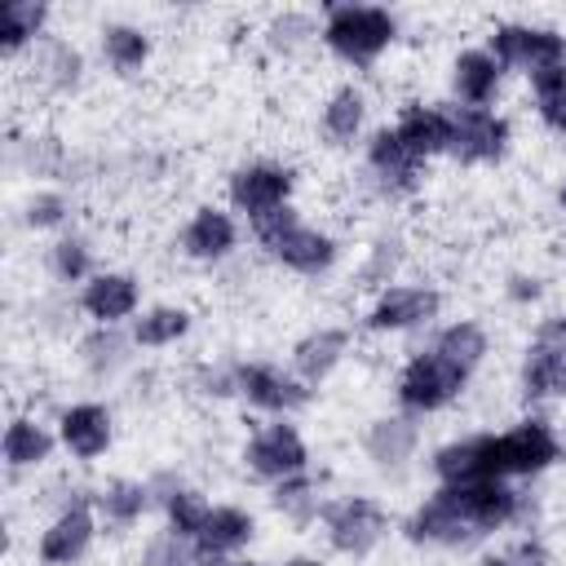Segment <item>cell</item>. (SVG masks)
<instances>
[{
    "mask_svg": "<svg viewBox=\"0 0 566 566\" xmlns=\"http://www.w3.org/2000/svg\"><path fill=\"white\" fill-rule=\"evenodd\" d=\"M531 517V495L513 482H473V486H433L420 495L402 522L398 535L411 548L433 553H460L473 548L509 526H522Z\"/></svg>",
    "mask_w": 566,
    "mask_h": 566,
    "instance_id": "obj_1",
    "label": "cell"
},
{
    "mask_svg": "<svg viewBox=\"0 0 566 566\" xmlns=\"http://www.w3.org/2000/svg\"><path fill=\"white\" fill-rule=\"evenodd\" d=\"M402 40V13L389 4L367 0H332L318 9V49L349 66V71H376Z\"/></svg>",
    "mask_w": 566,
    "mask_h": 566,
    "instance_id": "obj_2",
    "label": "cell"
},
{
    "mask_svg": "<svg viewBox=\"0 0 566 566\" xmlns=\"http://www.w3.org/2000/svg\"><path fill=\"white\" fill-rule=\"evenodd\" d=\"M252 243L270 265L287 270L296 279H327L345 256L340 234L318 221H305L296 203L265 217L261 226H252Z\"/></svg>",
    "mask_w": 566,
    "mask_h": 566,
    "instance_id": "obj_3",
    "label": "cell"
},
{
    "mask_svg": "<svg viewBox=\"0 0 566 566\" xmlns=\"http://www.w3.org/2000/svg\"><path fill=\"white\" fill-rule=\"evenodd\" d=\"M469 385H473V371L460 367L455 358H447L433 340H424L398 363L389 389H394L398 411L424 420V416H442L447 407H455L469 394Z\"/></svg>",
    "mask_w": 566,
    "mask_h": 566,
    "instance_id": "obj_4",
    "label": "cell"
},
{
    "mask_svg": "<svg viewBox=\"0 0 566 566\" xmlns=\"http://www.w3.org/2000/svg\"><path fill=\"white\" fill-rule=\"evenodd\" d=\"M296 190H301V168L279 155H252L226 172V208L239 221H248V230L283 208H292Z\"/></svg>",
    "mask_w": 566,
    "mask_h": 566,
    "instance_id": "obj_5",
    "label": "cell"
},
{
    "mask_svg": "<svg viewBox=\"0 0 566 566\" xmlns=\"http://www.w3.org/2000/svg\"><path fill=\"white\" fill-rule=\"evenodd\" d=\"M491 451H495L500 482H535L566 460V442H562L557 424L539 411H526V416L509 420L504 429H491Z\"/></svg>",
    "mask_w": 566,
    "mask_h": 566,
    "instance_id": "obj_6",
    "label": "cell"
},
{
    "mask_svg": "<svg viewBox=\"0 0 566 566\" xmlns=\"http://www.w3.org/2000/svg\"><path fill=\"white\" fill-rule=\"evenodd\" d=\"M442 287L429 283V279H398L380 292H371V301L363 305L358 314V332L363 336H376V340H389V336H411V332H424L442 318Z\"/></svg>",
    "mask_w": 566,
    "mask_h": 566,
    "instance_id": "obj_7",
    "label": "cell"
},
{
    "mask_svg": "<svg viewBox=\"0 0 566 566\" xmlns=\"http://www.w3.org/2000/svg\"><path fill=\"white\" fill-rule=\"evenodd\" d=\"M318 531H323V544L336 553V557H349V562H363L371 557L389 531H394V513L385 509L380 495L371 491H345L336 500H327L323 517H318Z\"/></svg>",
    "mask_w": 566,
    "mask_h": 566,
    "instance_id": "obj_8",
    "label": "cell"
},
{
    "mask_svg": "<svg viewBox=\"0 0 566 566\" xmlns=\"http://www.w3.org/2000/svg\"><path fill=\"white\" fill-rule=\"evenodd\" d=\"M239 469L261 486H279L296 473H310L314 455L296 420H261L239 442Z\"/></svg>",
    "mask_w": 566,
    "mask_h": 566,
    "instance_id": "obj_9",
    "label": "cell"
},
{
    "mask_svg": "<svg viewBox=\"0 0 566 566\" xmlns=\"http://www.w3.org/2000/svg\"><path fill=\"white\" fill-rule=\"evenodd\" d=\"M102 535V517L93 509V486H75L57 500V509L44 517L31 553L40 566H80Z\"/></svg>",
    "mask_w": 566,
    "mask_h": 566,
    "instance_id": "obj_10",
    "label": "cell"
},
{
    "mask_svg": "<svg viewBox=\"0 0 566 566\" xmlns=\"http://www.w3.org/2000/svg\"><path fill=\"white\" fill-rule=\"evenodd\" d=\"M517 398L539 402H566V310L535 318V332L517 358Z\"/></svg>",
    "mask_w": 566,
    "mask_h": 566,
    "instance_id": "obj_11",
    "label": "cell"
},
{
    "mask_svg": "<svg viewBox=\"0 0 566 566\" xmlns=\"http://www.w3.org/2000/svg\"><path fill=\"white\" fill-rule=\"evenodd\" d=\"M234 398L265 420H292L314 402V389L274 358H234Z\"/></svg>",
    "mask_w": 566,
    "mask_h": 566,
    "instance_id": "obj_12",
    "label": "cell"
},
{
    "mask_svg": "<svg viewBox=\"0 0 566 566\" xmlns=\"http://www.w3.org/2000/svg\"><path fill=\"white\" fill-rule=\"evenodd\" d=\"M358 159H363V172H367L363 181H367V190H371L380 203H407V199H416L420 186H424V168H429V164H420V159L398 142V133L389 128V119L367 133Z\"/></svg>",
    "mask_w": 566,
    "mask_h": 566,
    "instance_id": "obj_13",
    "label": "cell"
},
{
    "mask_svg": "<svg viewBox=\"0 0 566 566\" xmlns=\"http://www.w3.org/2000/svg\"><path fill=\"white\" fill-rule=\"evenodd\" d=\"M451 111V146L447 159L460 168H495L513 150V119L500 106H455Z\"/></svg>",
    "mask_w": 566,
    "mask_h": 566,
    "instance_id": "obj_14",
    "label": "cell"
},
{
    "mask_svg": "<svg viewBox=\"0 0 566 566\" xmlns=\"http://www.w3.org/2000/svg\"><path fill=\"white\" fill-rule=\"evenodd\" d=\"M482 44L500 57L504 71L535 75L553 62L566 57V27L557 22H535V18H500L486 27Z\"/></svg>",
    "mask_w": 566,
    "mask_h": 566,
    "instance_id": "obj_15",
    "label": "cell"
},
{
    "mask_svg": "<svg viewBox=\"0 0 566 566\" xmlns=\"http://www.w3.org/2000/svg\"><path fill=\"white\" fill-rule=\"evenodd\" d=\"M239 243H243V221L226 203H212V199L195 203L186 212L177 239H172L177 256L190 261V265H203V270H217V265L234 261L239 256Z\"/></svg>",
    "mask_w": 566,
    "mask_h": 566,
    "instance_id": "obj_16",
    "label": "cell"
},
{
    "mask_svg": "<svg viewBox=\"0 0 566 566\" xmlns=\"http://www.w3.org/2000/svg\"><path fill=\"white\" fill-rule=\"evenodd\" d=\"M142 274L128 265H102L84 287H75V314L88 327H124L142 314Z\"/></svg>",
    "mask_w": 566,
    "mask_h": 566,
    "instance_id": "obj_17",
    "label": "cell"
},
{
    "mask_svg": "<svg viewBox=\"0 0 566 566\" xmlns=\"http://www.w3.org/2000/svg\"><path fill=\"white\" fill-rule=\"evenodd\" d=\"M53 429H57V447L75 460V464H93L102 455H111L115 447V407L102 402V398H71L57 407L53 416Z\"/></svg>",
    "mask_w": 566,
    "mask_h": 566,
    "instance_id": "obj_18",
    "label": "cell"
},
{
    "mask_svg": "<svg viewBox=\"0 0 566 566\" xmlns=\"http://www.w3.org/2000/svg\"><path fill=\"white\" fill-rule=\"evenodd\" d=\"M314 128H318L323 146H332V150H354V146L363 150L367 133L376 128V124H371V93H367L358 80L332 84V88L318 97Z\"/></svg>",
    "mask_w": 566,
    "mask_h": 566,
    "instance_id": "obj_19",
    "label": "cell"
},
{
    "mask_svg": "<svg viewBox=\"0 0 566 566\" xmlns=\"http://www.w3.org/2000/svg\"><path fill=\"white\" fill-rule=\"evenodd\" d=\"M88 80V53L71 40V35H49L31 57H27V84L31 93L49 97V102H66L84 88Z\"/></svg>",
    "mask_w": 566,
    "mask_h": 566,
    "instance_id": "obj_20",
    "label": "cell"
},
{
    "mask_svg": "<svg viewBox=\"0 0 566 566\" xmlns=\"http://www.w3.org/2000/svg\"><path fill=\"white\" fill-rule=\"evenodd\" d=\"M93 53H97L102 71H111L115 80H137L155 62V31L124 13L102 18L93 31Z\"/></svg>",
    "mask_w": 566,
    "mask_h": 566,
    "instance_id": "obj_21",
    "label": "cell"
},
{
    "mask_svg": "<svg viewBox=\"0 0 566 566\" xmlns=\"http://www.w3.org/2000/svg\"><path fill=\"white\" fill-rule=\"evenodd\" d=\"M349 354H354V327H349V323H314V327H305V332L292 340L287 367H292L310 389H318V385H327V380L349 363Z\"/></svg>",
    "mask_w": 566,
    "mask_h": 566,
    "instance_id": "obj_22",
    "label": "cell"
},
{
    "mask_svg": "<svg viewBox=\"0 0 566 566\" xmlns=\"http://www.w3.org/2000/svg\"><path fill=\"white\" fill-rule=\"evenodd\" d=\"M420 420L407 411H380L358 429V451L376 473H402L420 455Z\"/></svg>",
    "mask_w": 566,
    "mask_h": 566,
    "instance_id": "obj_23",
    "label": "cell"
},
{
    "mask_svg": "<svg viewBox=\"0 0 566 566\" xmlns=\"http://www.w3.org/2000/svg\"><path fill=\"white\" fill-rule=\"evenodd\" d=\"M429 473L433 486H473V482H500L495 478V451H491V429L478 433H455L429 451Z\"/></svg>",
    "mask_w": 566,
    "mask_h": 566,
    "instance_id": "obj_24",
    "label": "cell"
},
{
    "mask_svg": "<svg viewBox=\"0 0 566 566\" xmlns=\"http://www.w3.org/2000/svg\"><path fill=\"white\" fill-rule=\"evenodd\" d=\"M504 66L500 57L478 40V44H464L451 53L447 62V93L455 106H495L500 93H504Z\"/></svg>",
    "mask_w": 566,
    "mask_h": 566,
    "instance_id": "obj_25",
    "label": "cell"
},
{
    "mask_svg": "<svg viewBox=\"0 0 566 566\" xmlns=\"http://www.w3.org/2000/svg\"><path fill=\"white\" fill-rule=\"evenodd\" d=\"M389 128L398 133V142L420 159V164H433V159H447V146H451V111L447 102H429V97H407Z\"/></svg>",
    "mask_w": 566,
    "mask_h": 566,
    "instance_id": "obj_26",
    "label": "cell"
},
{
    "mask_svg": "<svg viewBox=\"0 0 566 566\" xmlns=\"http://www.w3.org/2000/svg\"><path fill=\"white\" fill-rule=\"evenodd\" d=\"M256 535H261V522H256V513L248 504L212 500L203 522H199V531H195V548L203 557H226L230 562V557L248 553L256 544Z\"/></svg>",
    "mask_w": 566,
    "mask_h": 566,
    "instance_id": "obj_27",
    "label": "cell"
},
{
    "mask_svg": "<svg viewBox=\"0 0 566 566\" xmlns=\"http://www.w3.org/2000/svg\"><path fill=\"white\" fill-rule=\"evenodd\" d=\"M137 345L124 327H88L84 336H75V363L93 385H115L133 371L137 363Z\"/></svg>",
    "mask_w": 566,
    "mask_h": 566,
    "instance_id": "obj_28",
    "label": "cell"
},
{
    "mask_svg": "<svg viewBox=\"0 0 566 566\" xmlns=\"http://www.w3.org/2000/svg\"><path fill=\"white\" fill-rule=\"evenodd\" d=\"M57 9L44 0H9L0 9V57L9 66H22L49 35H53Z\"/></svg>",
    "mask_w": 566,
    "mask_h": 566,
    "instance_id": "obj_29",
    "label": "cell"
},
{
    "mask_svg": "<svg viewBox=\"0 0 566 566\" xmlns=\"http://www.w3.org/2000/svg\"><path fill=\"white\" fill-rule=\"evenodd\" d=\"M57 447V429L49 420H40L35 411H13L9 424H4V473L9 478H22V473H40L49 460H53Z\"/></svg>",
    "mask_w": 566,
    "mask_h": 566,
    "instance_id": "obj_30",
    "label": "cell"
},
{
    "mask_svg": "<svg viewBox=\"0 0 566 566\" xmlns=\"http://www.w3.org/2000/svg\"><path fill=\"white\" fill-rule=\"evenodd\" d=\"M93 509L102 517V531L124 535L133 526H142L146 513H155V491L150 478H106L93 486Z\"/></svg>",
    "mask_w": 566,
    "mask_h": 566,
    "instance_id": "obj_31",
    "label": "cell"
},
{
    "mask_svg": "<svg viewBox=\"0 0 566 566\" xmlns=\"http://www.w3.org/2000/svg\"><path fill=\"white\" fill-rule=\"evenodd\" d=\"M256 35H261L270 57L301 62L318 49V13L314 9H270Z\"/></svg>",
    "mask_w": 566,
    "mask_h": 566,
    "instance_id": "obj_32",
    "label": "cell"
},
{
    "mask_svg": "<svg viewBox=\"0 0 566 566\" xmlns=\"http://www.w3.org/2000/svg\"><path fill=\"white\" fill-rule=\"evenodd\" d=\"M195 332V310L186 301H150L142 305V314L128 323V336L142 354H159V349H172L181 345L186 336Z\"/></svg>",
    "mask_w": 566,
    "mask_h": 566,
    "instance_id": "obj_33",
    "label": "cell"
},
{
    "mask_svg": "<svg viewBox=\"0 0 566 566\" xmlns=\"http://www.w3.org/2000/svg\"><path fill=\"white\" fill-rule=\"evenodd\" d=\"M97 270H102L97 265V239L84 226H71L57 239H49V248H44V274L57 287H84Z\"/></svg>",
    "mask_w": 566,
    "mask_h": 566,
    "instance_id": "obj_34",
    "label": "cell"
},
{
    "mask_svg": "<svg viewBox=\"0 0 566 566\" xmlns=\"http://www.w3.org/2000/svg\"><path fill=\"white\" fill-rule=\"evenodd\" d=\"M13 221L27 234H49L57 239L62 230L75 226V199L66 186H27V195L13 203Z\"/></svg>",
    "mask_w": 566,
    "mask_h": 566,
    "instance_id": "obj_35",
    "label": "cell"
},
{
    "mask_svg": "<svg viewBox=\"0 0 566 566\" xmlns=\"http://www.w3.org/2000/svg\"><path fill=\"white\" fill-rule=\"evenodd\" d=\"M270 509H274L279 522H287L296 531L318 526V517L327 509V482H323V473L310 469V473H296V478L270 486Z\"/></svg>",
    "mask_w": 566,
    "mask_h": 566,
    "instance_id": "obj_36",
    "label": "cell"
},
{
    "mask_svg": "<svg viewBox=\"0 0 566 566\" xmlns=\"http://www.w3.org/2000/svg\"><path fill=\"white\" fill-rule=\"evenodd\" d=\"M407 261V239L398 230H376L367 239V248L358 252V265H354V287L358 292H380L389 283H398V270Z\"/></svg>",
    "mask_w": 566,
    "mask_h": 566,
    "instance_id": "obj_37",
    "label": "cell"
},
{
    "mask_svg": "<svg viewBox=\"0 0 566 566\" xmlns=\"http://www.w3.org/2000/svg\"><path fill=\"white\" fill-rule=\"evenodd\" d=\"M526 97H531L535 124L553 137H566V57L526 75Z\"/></svg>",
    "mask_w": 566,
    "mask_h": 566,
    "instance_id": "obj_38",
    "label": "cell"
},
{
    "mask_svg": "<svg viewBox=\"0 0 566 566\" xmlns=\"http://www.w3.org/2000/svg\"><path fill=\"white\" fill-rule=\"evenodd\" d=\"M447 358H455L460 367H469L473 376L486 367V358H491V332L478 323V318H451V323H442V327H433V336H429Z\"/></svg>",
    "mask_w": 566,
    "mask_h": 566,
    "instance_id": "obj_39",
    "label": "cell"
},
{
    "mask_svg": "<svg viewBox=\"0 0 566 566\" xmlns=\"http://www.w3.org/2000/svg\"><path fill=\"white\" fill-rule=\"evenodd\" d=\"M199 562H203V553L195 548V539H186L168 526L150 531L137 548V566H199Z\"/></svg>",
    "mask_w": 566,
    "mask_h": 566,
    "instance_id": "obj_40",
    "label": "cell"
},
{
    "mask_svg": "<svg viewBox=\"0 0 566 566\" xmlns=\"http://www.w3.org/2000/svg\"><path fill=\"white\" fill-rule=\"evenodd\" d=\"M190 389L208 402L234 398V358H203L190 367Z\"/></svg>",
    "mask_w": 566,
    "mask_h": 566,
    "instance_id": "obj_41",
    "label": "cell"
},
{
    "mask_svg": "<svg viewBox=\"0 0 566 566\" xmlns=\"http://www.w3.org/2000/svg\"><path fill=\"white\" fill-rule=\"evenodd\" d=\"M544 292H548V283H544V274H535V270H513V274L504 279V301H509L513 310L539 305Z\"/></svg>",
    "mask_w": 566,
    "mask_h": 566,
    "instance_id": "obj_42",
    "label": "cell"
},
{
    "mask_svg": "<svg viewBox=\"0 0 566 566\" xmlns=\"http://www.w3.org/2000/svg\"><path fill=\"white\" fill-rule=\"evenodd\" d=\"M473 566H522V557L513 553V544H504V548H491V553H482Z\"/></svg>",
    "mask_w": 566,
    "mask_h": 566,
    "instance_id": "obj_43",
    "label": "cell"
},
{
    "mask_svg": "<svg viewBox=\"0 0 566 566\" xmlns=\"http://www.w3.org/2000/svg\"><path fill=\"white\" fill-rule=\"evenodd\" d=\"M274 566H327L318 553H287L283 562H274Z\"/></svg>",
    "mask_w": 566,
    "mask_h": 566,
    "instance_id": "obj_44",
    "label": "cell"
},
{
    "mask_svg": "<svg viewBox=\"0 0 566 566\" xmlns=\"http://www.w3.org/2000/svg\"><path fill=\"white\" fill-rule=\"evenodd\" d=\"M199 566H274V562H256V557H230V562L226 557H203Z\"/></svg>",
    "mask_w": 566,
    "mask_h": 566,
    "instance_id": "obj_45",
    "label": "cell"
},
{
    "mask_svg": "<svg viewBox=\"0 0 566 566\" xmlns=\"http://www.w3.org/2000/svg\"><path fill=\"white\" fill-rule=\"evenodd\" d=\"M553 208L566 217V172H562V177H557V186H553Z\"/></svg>",
    "mask_w": 566,
    "mask_h": 566,
    "instance_id": "obj_46",
    "label": "cell"
}]
</instances>
